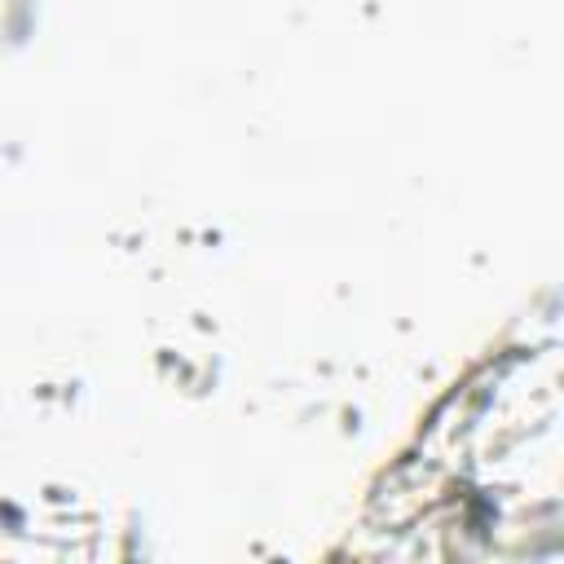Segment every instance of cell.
<instances>
[{
	"label": "cell",
	"instance_id": "1",
	"mask_svg": "<svg viewBox=\"0 0 564 564\" xmlns=\"http://www.w3.org/2000/svg\"><path fill=\"white\" fill-rule=\"evenodd\" d=\"M366 529L388 555H529L560 538V339L485 366L375 494Z\"/></svg>",
	"mask_w": 564,
	"mask_h": 564
}]
</instances>
